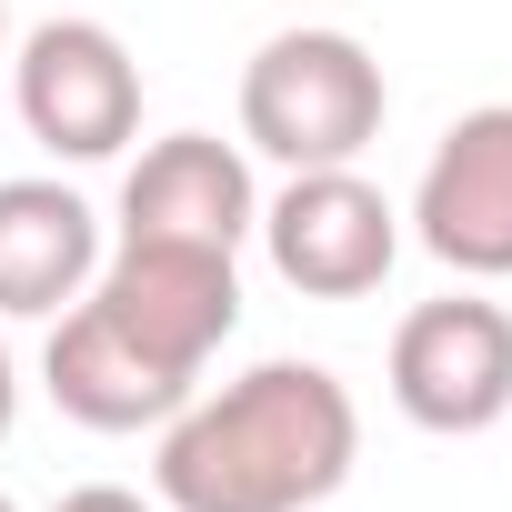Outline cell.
<instances>
[{
  "label": "cell",
  "instance_id": "obj_1",
  "mask_svg": "<svg viewBox=\"0 0 512 512\" xmlns=\"http://www.w3.org/2000/svg\"><path fill=\"white\" fill-rule=\"evenodd\" d=\"M362 412L322 362H251L161 422L151 492L171 512H312L352 482Z\"/></svg>",
  "mask_w": 512,
  "mask_h": 512
},
{
  "label": "cell",
  "instance_id": "obj_2",
  "mask_svg": "<svg viewBox=\"0 0 512 512\" xmlns=\"http://www.w3.org/2000/svg\"><path fill=\"white\" fill-rule=\"evenodd\" d=\"M392 81L352 31H272L241 71V141L282 171H342L382 141Z\"/></svg>",
  "mask_w": 512,
  "mask_h": 512
},
{
  "label": "cell",
  "instance_id": "obj_3",
  "mask_svg": "<svg viewBox=\"0 0 512 512\" xmlns=\"http://www.w3.org/2000/svg\"><path fill=\"white\" fill-rule=\"evenodd\" d=\"M11 101L51 161H111L141 131V61L111 21H41L11 41Z\"/></svg>",
  "mask_w": 512,
  "mask_h": 512
},
{
  "label": "cell",
  "instance_id": "obj_4",
  "mask_svg": "<svg viewBox=\"0 0 512 512\" xmlns=\"http://www.w3.org/2000/svg\"><path fill=\"white\" fill-rule=\"evenodd\" d=\"M262 251L272 272L302 292V302H362L392 282L402 262V211L362 181V161L342 171H292L272 201H262Z\"/></svg>",
  "mask_w": 512,
  "mask_h": 512
},
{
  "label": "cell",
  "instance_id": "obj_5",
  "mask_svg": "<svg viewBox=\"0 0 512 512\" xmlns=\"http://www.w3.org/2000/svg\"><path fill=\"white\" fill-rule=\"evenodd\" d=\"M91 302L141 352H161L171 372L201 382L241 322V272H231V251H201V241H111L91 272Z\"/></svg>",
  "mask_w": 512,
  "mask_h": 512
},
{
  "label": "cell",
  "instance_id": "obj_6",
  "mask_svg": "<svg viewBox=\"0 0 512 512\" xmlns=\"http://www.w3.org/2000/svg\"><path fill=\"white\" fill-rule=\"evenodd\" d=\"M392 402L422 432H492L512 412V312L482 292H442L392 332Z\"/></svg>",
  "mask_w": 512,
  "mask_h": 512
},
{
  "label": "cell",
  "instance_id": "obj_7",
  "mask_svg": "<svg viewBox=\"0 0 512 512\" xmlns=\"http://www.w3.org/2000/svg\"><path fill=\"white\" fill-rule=\"evenodd\" d=\"M402 221H412V241L442 272L512 282V101H482V111H462L432 141Z\"/></svg>",
  "mask_w": 512,
  "mask_h": 512
},
{
  "label": "cell",
  "instance_id": "obj_8",
  "mask_svg": "<svg viewBox=\"0 0 512 512\" xmlns=\"http://www.w3.org/2000/svg\"><path fill=\"white\" fill-rule=\"evenodd\" d=\"M41 392L81 422V432H161L201 382L171 372L161 352H141L91 292L71 312H51V352H41Z\"/></svg>",
  "mask_w": 512,
  "mask_h": 512
},
{
  "label": "cell",
  "instance_id": "obj_9",
  "mask_svg": "<svg viewBox=\"0 0 512 512\" xmlns=\"http://www.w3.org/2000/svg\"><path fill=\"white\" fill-rule=\"evenodd\" d=\"M262 231V191L251 161L211 131H171L121 171V241H201V251H241Z\"/></svg>",
  "mask_w": 512,
  "mask_h": 512
},
{
  "label": "cell",
  "instance_id": "obj_10",
  "mask_svg": "<svg viewBox=\"0 0 512 512\" xmlns=\"http://www.w3.org/2000/svg\"><path fill=\"white\" fill-rule=\"evenodd\" d=\"M101 272V211L71 181H0V322H51Z\"/></svg>",
  "mask_w": 512,
  "mask_h": 512
},
{
  "label": "cell",
  "instance_id": "obj_11",
  "mask_svg": "<svg viewBox=\"0 0 512 512\" xmlns=\"http://www.w3.org/2000/svg\"><path fill=\"white\" fill-rule=\"evenodd\" d=\"M51 512H171V502H161V492L141 502V492H121V482H81V492H61Z\"/></svg>",
  "mask_w": 512,
  "mask_h": 512
},
{
  "label": "cell",
  "instance_id": "obj_12",
  "mask_svg": "<svg viewBox=\"0 0 512 512\" xmlns=\"http://www.w3.org/2000/svg\"><path fill=\"white\" fill-rule=\"evenodd\" d=\"M11 422H21V362H11V342H0V442H11Z\"/></svg>",
  "mask_w": 512,
  "mask_h": 512
},
{
  "label": "cell",
  "instance_id": "obj_13",
  "mask_svg": "<svg viewBox=\"0 0 512 512\" xmlns=\"http://www.w3.org/2000/svg\"><path fill=\"white\" fill-rule=\"evenodd\" d=\"M0 71H11V0H0Z\"/></svg>",
  "mask_w": 512,
  "mask_h": 512
},
{
  "label": "cell",
  "instance_id": "obj_14",
  "mask_svg": "<svg viewBox=\"0 0 512 512\" xmlns=\"http://www.w3.org/2000/svg\"><path fill=\"white\" fill-rule=\"evenodd\" d=\"M0 512H21V502H11V492H0Z\"/></svg>",
  "mask_w": 512,
  "mask_h": 512
}]
</instances>
